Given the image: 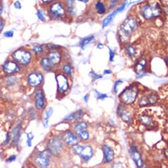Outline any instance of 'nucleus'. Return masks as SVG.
Listing matches in <instances>:
<instances>
[{
  "label": "nucleus",
  "mask_w": 168,
  "mask_h": 168,
  "mask_svg": "<svg viewBox=\"0 0 168 168\" xmlns=\"http://www.w3.org/2000/svg\"><path fill=\"white\" fill-rule=\"evenodd\" d=\"M35 106L37 109L39 110H42L46 106V99L43 91L41 89H38L36 90L35 93Z\"/></svg>",
  "instance_id": "11"
},
{
  "label": "nucleus",
  "mask_w": 168,
  "mask_h": 168,
  "mask_svg": "<svg viewBox=\"0 0 168 168\" xmlns=\"http://www.w3.org/2000/svg\"><path fill=\"white\" fill-rule=\"evenodd\" d=\"M46 56L50 60V62L54 66V67L58 66L61 62L62 55L58 50H50L48 54H46Z\"/></svg>",
  "instance_id": "15"
},
{
  "label": "nucleus",
  "mask_w": 168,
  "mask_h": 168,
  "mask_svg": "<svg viewBox=\"0 0 168 168\" xmlns=\"http://www.w3.org/2000/svg\"><path fill=\"white\" fill-rule=\"evenodd\" d=\"M165 156L168 158V149L165 150Z\"/></svg>",
  "instance_id": "56"
},
{
  "label": "nucleus",
  "mask_w": 168,
  "mask_h": 168,
  "mask_svg": "<svg viewBox=\"0 0 168 168\" xmlns=\"http://www.w3.org/2000/svg\"><path fill=\"white\" fill-rule=\"evenodd\" d=\"M88 127L87 124L84 122L78 123L75 127V132L77 134H78L84 130H87Z\"/></svg>",
  "instance_id": "24"
},
{
  "label": "nucleus",
  "mask_w": 168,
  "mask_h": 168,
  "mask_svg": "<svg viewBox=\"0 0 168 168\" xmlns=\"http://www.w3.org/2000/svg\"><path fill=\"white\" fill-rule=\"evenodd\" d=\"M41 65L43 69L45 70V72H52L53 69H54V66L52 64V63L50 62V60L46 56H43L41 58Z\"/></svg>",
  "instance_id": "18"
},
{
  "label": "nucleus",
  "mask_w": 168,
  "mask_h": 168,
  "mask_svg": "<svg viewBox=\"0 0 168 168\" xmlns=\"http://www.w3.org/2000/svg\"><path fill=\"white\" fill-rule=\"evenodd\" d=\"M48 13L53 19L62 18L66 14V9L62 3L59 1L54 2L48 7Z\"/></svg>",
  "instance_id": "5"
},
{
  "label": "nucleus",
  "mask_w": 168,
  "mask_h": 168,
  "mask_svg": "<svg viewBox=\"0 0 168 168\" xmlns=\"http://www.w3.org/2000/svg\"><path fill=\"white\" fill-rule=\"evenodd\" d=\"M89 76L91 77V78L93 79V80H97V79H100V78H102V76L101 75H99V74H96V72H89Z\"/></svg>",
  "instance_id": "38"
},
{
  "label": "nucleus",
  "mask_w": 168,
  "mask_h": 168,
  "mask_svg": "<svg viewBox=\"0 0 168 168\" xmlns=\"http://www.w3.org/2000/svg\"><path fill=\"white\" fill-rule=\"evenodd\" d=\"M97 92V99H101V100H103V99H105V98H107V94H103V93H100L99 92Z\"/></svg>",
  "instance_id": "42"
},
{
  "label": "nucleus",
  "mask_w": 168,
  "mask_h": 168,
  "mask_svg": "<svg viewBox=\"0 0 168 168\" xmlns=\"http://www.w3.org/2000/svg\"><path fill=\"white\" fill-rule=\"evenodd\" d=\"M37 15L40 21H45V15H44L43 12L41 9L37 10Z\"/></svg>",
  "instance_id": "37"
},
{
  "label": "nucleus",
  "mask_w": 168,
  "mask_h": 168,
  "mask_svg": "<svg viewBox=\"0 0 168 168\" xmlns=\"http://www.w3.org/2000/svg\"><path fill=\"white\" fill-rule=\"evenodd\" d=\"M109 60H110V61L112 62V61H113L115 54H114V52L112 51L111 49H110V48H109Z\"/></svg>",
  "instance_id": "45"
},
{
  "label": "nucleus",
  "mask_w": 168,
  "mask_h": 168,
  "mask_svg": "<svg viewBox=\"0 0 168 168\" xmlns=\"http://www.w3.org/2000/svg\"><path fill=\"white\" fill-rule=\"evenodd\" d=\"M14 35V32L13 30H7L5 33H3V36L6 37V38H12Z\"/></svg>",
  "instance_id": "40"
},
{
  "label": "nucleus",
  "mask_w": 168,
  "mask_h": 168,
  "mask_svg": "<svg viewBox=\"0 0 168 168\" xmlns=\"http://www.w3.org/2000/svg\"><path fill=\"white\" fill-rule=\"evenodd\" d=\"M122 83H123V81L121 80H117V81H116V82L114 83V93H117V92H118V86Z\"/></svg>",
  "instance_id": "41"
},
{
  "label": "nucleus",
  "mask_w": 168,
  "mask_h": 168,
  "mask_svg": "<svg viewBox=\"0 0 168 168\" xmlns=\"http://www.w3.org/2000/svg\"><path fill=\"white\" fill-rule=\"evenodd\" d=\"M13 6H14V7L15 9H21L22 7L21 3H20L19 1H16L15 2H14V3H13Z\"/></svg>",
  "instance_id": "44"
},
{
  "label": "nucleus",
  "mask_w": 168,
  "mask_h": 168,
  "mask_svg": "<svg viewBox=\"0 0 168 168\" xmlns=\"http://www.w3.org/2000/svg\"><path fill=\"white\" fill-rule=\"evenodd\" d=\"M118 1H119V0H110V8L113 7L117 3V2H118Z\"/></svg>",
  "instance_id": "46"
},
{
  "label": "nucleus",
  "mask_w": 168,
  "mask_h": 168,
  "mask_svg": "<svg viewBox=\"0 0 168 168\" xmlns=\"http://www.w3.org/2000/svg\"><path fill=\"white\" fill-rule=\"evenodd\" d=\"M52 114H53V109L51 107L48 108V109L46 110V111L45 112V118H44V119L48 121V119L50 118V117L52 116Z\"/></svg>",
  "instance_id": "35"
},
{
  "label": "nucleus",
  "mask_w": 168,
  "mask_h": 168,
  "mask_svg": "<svg viewBox=\"0 0 168 168\" xmlns=\"http://www.w3.org/2000/svg\"><path fill=\"white\" fill-rule=\"evenodd\" d=\"M138 26V22L133 17H128L121 24L119 30V37L123 43L129 41L132 33Z\"/></svg>",
  "instance_id": "1"
},
{
  "label": "nucleus",
  "mask_w": 168,
  "mask_h": 168,
  "mask_svg": "<svg viewBox=\"0 0 168 168\" xmlns=\"http://www.w3.org/2000/svg\"><path fill=\"white\" fill-rule=\"evenodd\" d=\"M4 27V21L3 19H0V32L3 30V28Z\"/></svg>",
  "instance_id": "49"
},
{
  "label": "nucleus",
  "mask_w": 168,
  "mask_h": 168,
  "mask_svg": "<svg viewBox=\"0 0 168 168\" xmlns=\"http://www.w3.org/2000/svg\"><path fill=\"white\" fill-rule=\"evenodd\" d=\"M117 114L124 122L128 124L131 122V115L130 112L123 105H119L117 107Z\"/></svg>",
  "instance_id": "13"
},
{
  "label": "nucleus",
  "mask_w": 168,
  "mask_h": 168,
  "mask_svg": "<svg viewBox=\"0 0 168 168\" xmlns=\"http://www.w3.org/2000/svg\"><path fill=\"white\" fill-rule=\"evenodd\" d=\"M51 152L48 149L37 154L35 158V162L40 168H48L50 163V158Z\"/></svg>",
  "instance_id": "7"
},
{
  "label": "nucleus",
  "mask_w": 168,
  "mask_h": 168,
  "mask_svg": "<svg viewBox=\"0 0 168 168\" xmlns=\"http://www.w3.org/2000/svg\"><path fill=\"white\" fill-rule=\"evenodd\" d=\"M88 98H89V95H88V94H86L85 96H84V97H83V99H84V101H85L86 103L87 102V101H88Z\"/></svg>",
  "instance_id": "51"
},
{
  "label": "nucleus",
  "mask_w": 168,
  "mask_h": 168,
  "mask_svg": "<svg viewBox=\"0 0 168 168\" xmlns=\"http://www.w3.org/2000/svg\"><path fill=\"white\" fill-rule=\"evenodd\" d=\"M140 168H147V167H146V165H142V167H141Z\"/></svg>",
  "instance_id": "57"
},
{
  "label": "nucleus",
  "mask_w": 168,
  "mask_h": 168,
  "mask_svg": "<svg viewBox=\"0 0 168 168\" xmlns=\"http://www.w3.org/2000/svg\"><path fill=\"white\" fill-rule=\"evenodd\" d=\"M2 12H3V5L0 4V15H1Z\"/></svg>",
  "instance_id": "53"
},
{
  "label": "nucleus",
  "mask_w": 168,
  "mask_h": 168,
  "mask_svg": "<svg viewBox=\"0 0 168 168\" xmlns=\"http://www.w3.org/2000/svg\"><path fill=\"white\" fill-rule=\"evenodd\" d=\"M16 156H11L8 159V162H14L15 160H16Z\"/></svg>",
  "instance_id": "48"
},
{
  "label": "nucleus",
  "mask_w": 168,
  "mask_h": 168,
  "mask_svg": "<svg viewBox=\"0 0 168 168\" xmlns=\"http://www.w3.org/2000/svg\"><path fill=\"white\" fill-rule=\"evenodd\" d=\"M2 68H3L4 73L8 75L16 74L21 70V67L19 66V64L13 60L6 61L3 64Z\"/></svg>",
  "instance_id": "10"
},
{
  "label": "nucleus",
  "mask_w": 168,
  "mask_h": 168,
  "mask_svg": "<svg viewBox=\"0 0 168 168\" xmlns=\"http://www.w3.org/2000/svg\"><path fill=\"white\" fill-rule=\"evenodd\" d=\"M62 70L64 73L68 76H71L73 73L72 66L68 63H66L62 66Z\"/></svg>",
  "instance_id": "27"
},
{
  "label": "nucleus",
  "mask_w": 168,
  "mask_h": 168,
  "mask_svg": "<svg viewBox=\"0 0 168 168\" xmlns=\"http://www.w3.org/2000/svg\"><path fill=\"white\" fill-rule=\"evenodd\" d=\"M72 150L75 154L80 156L85 162L89 161L93 155V150L89 146H82L77 144L73 146Z\"/></svg>",
  "instance_id": "6"
},
{
  "label": "nucleus",
  "mask_w": 168,
  "mask_h": 168,
  "mask_svg": "<svg viewBox=\"0 0 168 168\" xmlns=\"http://www.w3.org/2000/svg\"><path fill=\"white\" fill-rule=\"evenodd\" d=\"M74 3L75 0H66V9H67L68 12L71 14H74L75 13Z\"/></svg>",
  "instance_id": "26"
},
{
  "label": "nucleus",
  "mask_w": 168,
  "mask_h": 168,
  "mask_svg": "<svg viewBox=\"0 0 168 168\" xmlns=\"http://www.w3.org/2000/svg\"><path fill=\"white\" fill-rule=\"evenodd\" d=\"M138 105L140 106V107H146V106L150 105L148 103V100L147 95L141 97L140 99L138 100Z\"/></svg>",
  "instance_id": "30"
},
{
  "label": "nucleus",
  "mask_w": 168,
  "mask_h": 168,
  "mask_svg": "<svg viewBox=\"0 0 168 168\" xmlns=\"http://www.w3.org/2000/svg\"><path fill=\"white\" fill-rule=\"evenodd\" d=\"M28 83L33 87H38L41 85L43 81V76L40 72H32L28 76Z\"/></svg>",
  "instance_id": "12"
},
{
  "label": "nucleus",
  "mask_w": 168,
  "mask_h": 168,
  "mask_svg": "<svg viewBox=\"0 0 168 168\" xmlns=\"http://www.w3.org/2000/svg\"><path fill=\"white\" fill-rule=\"evenodd\" d=\"M166 62H167V64H168V58H167V60H166Z\"/></svg>",
  "instance_id": "58"
},
{
  "label": "nucleus",
  "mask_w": 168,
  "mask_h": 168,
  "mask_svg": "<svg viewBox=\"0 0 168 168\" xmlns=\"http://www.w3.org/2000/svg\"><path fill=\"white\" fill-rule=\"evenodd\" d=\"M82 115H83L82 110L79 109L78 111L73 112V113L70 114V115L65 117V120L68 121H79L81 118H82Z\"/></svg>",
  "instance_id": "21"
},
{
  "label": "nucleus",
  "mask_w": 168,
  "mask_h": 168,
  "mask_svg": "<svg viewBox=\"0 0 168 168\" xmlns=\"http://www.w3.org/2000/svg\"><path fill=\"white\" fill-rule=\"evenodd\" d=\"M54 1H55V0H42V1L44 2V3H50V2Z\"/></svg>",
  "instance_id": "52"
},
{
  "label": "nucleus",
  "mask_w": 168,
  "mask_h": 168,
  "mask_svg": "<svg viewBox=\"0 0 168 168\" xmlns=\"http://www.w3.org/2000/svg\"><path fill=\"white\" fill-rule=\"evenodd\" d=\"M78 136H79V138H81V140H87L89 138V132H87V130H84V131H82L79 134H78Z\"/></svg>",
  "instance_id": "33"
},
{
  "label": "nucleus",
  "mask_w": 168,
  "mask_h": 168,
  "mask_svg": "<svg viewBox=\"0 0 168 168\" xmlns=\"http://www.w3.org/2000/svg\"><path fill=\"white\" fill-rule=\"evenodd\" d=\"M19 133H20V127H17L15 128L13 130V142L14 143H17L18 142L19 138Z\"/></svg>",
  "instance_id": "31"
},
{
  "label": "nucleus",
  "mask_w": 168,
  "mask_h": 168,
  "mask_svg": "<svg viewBox=\"0 0 168 168\" xmlns=\"http://www.w3.org/2000/svg\"><path fill=\"white\" fill-rule=\"evenodd\" d=\"M146 66V60L144 58H142L139 60L134 66V70L136 74L138 75L142 74L145 70Z\"/></svg>",
  "instance_id": "20"
},
{
  "label": "nucleus",
  "mask_w": 168,
  "mask_h": 168,
  "mask_svg": "<svg viewBox=\"0 0 168 168\" xmlns=\"http://www.w3.org/2000/svg\"><path fill=\"white\" fill-rule=\"evenodd\" d=\"M11 138H12V134L10 133H7L6 136V140L4 141V143L3 144V145H7V144H9V142H10V140Z\"/></svg>",
  "instance_id": "43"
},
{
  "label": "nucleus",
  "mask_w": 168,
  "mask_h": 168,
  "mask_svg": "<svg viewBox=\"0 0 168 168\" xmlns=\"http://www.w3.org/2000/svg\"><path fill=\"white\" fill-rule=\"evenodd\" d=\"M140 13L145 19L151 20L160 16L162 14V9L158 3L147 4L142 6Z\"/></svg>",
  "instance_id": "2"
},
{
  "label": "nucleus",
  "mask_w": 168,
  "mask_h": 168,
  "mask_svg": "<svg viewBox=\"0 0 168 168\" xmlns=\"http://www.w3.org/2000/svg\"><path fill=\"white\" fill-rule=\"evenodd\" d=\"M103 45L102 44H98V45H97V48H103Z\"/></svg>",
  "instance_id": "54"
},
{
  "label": "nucleus",
  "mask_w": 168,
  "mask_h": 168,
  "mask_svg": "<svg viewBox=\"0 0 168 168\" xmlns=\"http://www.w3.org/2000/svg\"><path fill=\"white\" fill-rule=\"evenodd\" d=\"M103 73L105 74H110L112 73V72L110 71V70H105L103 71Z\"/></svg>",
  "instance_id": "50"
},
{
  "label": "nucleus",
  "mask_w": 168,
  "mask_h": 168,
  "mask_svg": "<svg viewBox=\"0 0 168 168\" xmlns=\"http://www.w3.org/2000/svg\"><path fill=\"white\" fill-rule=\"evenodd\" d=\"M95 39V37L94 36H90V37H87L86 38L83 39L79 43V46L81 48V49L84 50L85 49V47L86 45H87L88 44H89L91 43L93 41H94Z\"/></svg>",
  "instance_id": "25"
},
{
  "label": "nucleus",
  "mask_w": 168,
  "mask_h": 168,
  "mask_svg": "<svg viewBox=\"0 0 168 168\" xmlns=\"http://www.w3.org/2000/svg\"><path fill=\"white\" fill-rule=\"evenodd\" d=\"M114 16L112 14H110L106 17V18L103 20V28H105L106 26H107L110 23V22L112 21V19L114 18Z\"/></svg>",
  "instance_id": "32"
},
{
  "label": "nucleus",
  "mask_w": 168,
  "mask_h": 168,
  "mask_svg": "<svg viewBox=\"0 0 168 168\" xmlns=\"http://www.w3.org/2000/svg\"><path fill=\"white\" fill-rule=\"evenodd\" d=\"M103 150L104 153V162L105 163H109L111 162L114 158L113 150L107 145L103 146Z\"/></svg>",
  "instance_id": "17"
},
{
  "label": "nucleus",
  "mask_w": 168,
  "mask_h": 168,
  "mask_svg": "<svg viewBox=\"0 0 168 168\" xmlns=\"http://www.w3.org/2000/svg\"><path fill=\"white\" fill-rule=\"evenodd\" d=\"M125 52L127 53V54L129 56L130 58H133L136 56V50L134 48V46L131 45L126 46L125 47Z\"/></svg>",
  "instance_id": "22"
},
{
  "label": "nucleus",
  "mask_w": 168,
  "mask_h": 168,
  "mask_svg": "<svg viewBox=\"0 0 168 168\" xmlns=\"http://www.w3.org/2000/svg\"><path fill=\"white\" fill-rule=\"evenodd\" d=\"M56 79L58 91L60 93H64L69 89V82L67 77L64 74L59 73L56 74Z\"/></svg>",
  "instance_id": "8"
},
{
  "label": "nucleus",
  "mask_w": 168,
  "mask_h": 168,
  "mask_svg": "<svg viewBox=\"0 0 168 168\" xmlns=\"http://www.w3.org/2000/svg\"><path fill=\"white\" fill-rule=\"evenodd\" d=\"M147 97H148V103L150 105H154V104L157 103V101H158V96L155 93H153L148 94Z\"/></svg>",
  "instance_id": "28"
},
{
  "label": "nucleus",
  "mask_w": 168,
  "mask_h": 168,
  "mask_svg": "<svg viewBox=\"0 0 168 168\" xmlns=\"http://www.w3.org/2000/svg\"><path fill=\"white\" fill-rule=\"evenodd\" d=\"M32 52L35 56H39L45 53V49L43 46L35 45L32 48Z\"/></svg>",
  "instance_id": "23"
},
{
  "label": "nucleus",
  "mask_w": 168,
  "mask_h": 168,
  "mask_svg": "<svg viewBox=\"0 0 168 168\" xmlns=\"http://www.w3.org/2000/svg\"><path fill=\"white\" fill-rule=\"evenodd\" d=\"M96 9L97 10V12L99 14H104L106 12V8L105 7V5L102 3L101 1L97 2L96 4Z\"/></svg>",
  "instance_id": "29"
},
{
  "label": "nucleus",
  "mask_w": 168,
  "mask_h": 168,
  "mask_svg": "<svg viewBox=\"0 0 168 168\" xmlns=\"http://www.w3.org/2000/svg\"><path fill=\"white\" fill-rule=\"evenodd\" d=\"M63 148V140L59 137H54L48 142V149L52 154H57Z\"/></svg>",
  "instance_id": "9"
},
{
  "label": "nucleus",
  "mask_w": 168,
  "mask_h": 168,
  "mask_svg": "<svg viewBox=\"0 0 168 168\" xmlns=\"http://www.w3.org/2000/svg\"><path fill=\"white\" fill-rule=\"evenodd\" d=\"M62 140L68 145H76L78 142V138L72 132L68 131L64 133Z\"/></svg>",
  "instance_id": "16"
},
{
  "label": "nucleus",
  "mask_w": 168,
  "mask_h": 168,
  "mask_svg": "<svg viewBox=\"0 0 168 168\" xmlns=\"http://www.w3.org/2000/svg\"><path fill=\"white\" fill-rule=\"evenodd\" d=\"M139 121L142 125L145 127H152L154 125L153 119L151 117L147 114H142L138 117Z\"/></svg>",
  "instance_id": "19"
},
{
  "label": "nucleus",
  "mask_w": 168,
  "mask_h": 168,
  "mask_svg": "<svg viewBox=\"0 0 168 168\" xmlns=\"http://www.w3.org/2000/svg\"><path fill=\"white\" fill-rule=\"evenodd\" d=\"M13 59L19 64L26 66L32 60V54L30 50L25 48H19L15 50L12 54Z\"/></svg>",
  "instance_id": "3"
},
{
  "label": "nucleus",
  "mask_w": 168,
  "mask_h": 168,
  "mask_svg": "<svg viewBox=\"0 0 168 168\" xmlns=\"http://www.w3.org/2000/svg\"><path fill=\"white\" fill-rule=\"evenodd\" d=\"M15 82H16V78L13 76H11L9 78H8L7 80V83L10 86L14 85L15 84Z\"/></svg>",
  "instance_id": "39"
},
{
  "label": "nucleus",
  "mask_w": 168,
  "mask_h": 168,
  "mask_svg": "<svg viewBox=\"0 0 168 168\" xmlns=\"http://www.w3.org/2000/svg\"><path fill=\"white\" fill-rule=\"evenodd\" d=\"M26 136H27V140H26V144H27L28 147H30L32 146V140H33V138H34V136H33L32 132H29V133H28L27 134H26Z\"/></svg>",
  "instance_id": "36"
},
{
  "label": "nucleus",
  "mask_w": 168,
  "mask_h": 168,
  "mask_svg": "<svg viewBox=\"0 0 168 168\" xmlns=\"http://www.w3.org/2000/svg\"><path fill=\"white\" fill-rule=\"evenodd\" d=\"M112 168H123V165L121 163H114Z\"/></svg>",
  "instance_id": "47"
},
{
  "label": "nucleus",
  "mask_w": 168,
  "mask_h": 168,
  "mask_svg": "<svg viewBox=\"0 0 168 168\" xmlns=\"http://www.w3.org/2000/svg\"><path fill=\"white\" fill-rule=\"evenodd\" d=\"M78 1H80V2H82V3H87V2H88V1H89V0H78Z\"/></svg>",
  "instance_id": "55"
},
{
  "label": "nucleus",
  "mask_w": 168,
  "mask_h": 168,
  "mask_svg": "<svg viewBox=\"0 0 168 168\" xmlns=\"http://www.w3.org/2000/svg\"><path fill=\"white\" fill-rule=\"evenodd\" d=\"M138 87L136 85H130L121 93L119 99L125 105H131L136 101L138 96Z\"/></svg>",
  "instance_id": "4"
},
{
  "label": "nucleus",
  "mask_w": 168,
  "mask_h": 168,
  "mask_svg": "<svg viewBox=\"0 0 168 168\" xmlns=\"http://www.w3.org/2000/svg\"><path fill=\"white\" fill-rule=\"evenodd\" d=\"M130 153L132 160L135 162L136 166L138 168H140L144 164L142 160V156H141L136 146H131L130 150Z\"/></svg>",
  "instance_id": "14"
},
{
  "label": "nucleus",
  "mask_w": 168,
  "mask_h": 168,
  "mask_svg": "<svg viewBox=\"0 0 168 168\" xmlns=\"http://www.w3.org/2000/svg\"><path fill=\"white\" fill-rule=\"evenodd\" d=\"M127 2H125V3H123L122 5H121L120 7H119L117 8V9L114 10V12L112 13V15L114 17L117 14V13L123 12V11L125 9V8L126 5H127Z\"/></svg>",
  "instance_id": "34"
}]
</instances>
